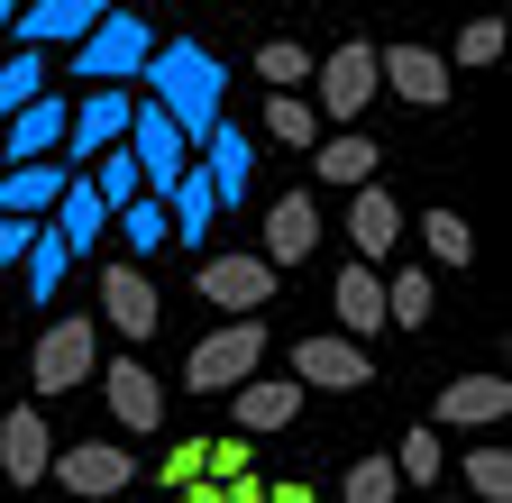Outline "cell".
Returning <instances> with one entry per match:
<instances>
[{
  "instance_id": "6da1fadb",
  "label": "cell",
  "mask_w": 512,
  "mask_h": 503,
  "mask_svg": "<svg viewBox=\"0 0 512 503\" xmlns=\"http://www.w3.org/2000/svg\"><path fill=\"white\" fill-rule=\"evenodd\" d=\"M220 55H202L192 37H156V55H147V74H138V92H147V110H165L174 119V138L202 156V138L220 129Z\"/></svg>"
},
{
  "instance_id": "7a4b0ae2",
  "label": "cell",
  "mask_w": 512,
  "mask_h": 503,
  "mask_svg": "<svg viewBox=\"0 0 512 503\" xmlns=\"http://www.w3.org/2000/svg\"><path fill=\"white\" fill-rule=\"evenodd\" d=\"M147 55H156V28L147 19H101L83 46H74V74L83 83H101V92H138V74H147Z\"/></svg>"
},
{
  "instance_id": "3957f363",
  "label": "cell",
  "mask_w": 512,
  "mask_h": 503,
  "mask_svg": "<svg viewBox=\"0 0 512 503\" xmlns=\"http://www.w3.org/2000/svg\"><path fill=\"white\" fill-rule=\"evenodd\" d=\"M302 101H311V119H339V129H348V119L375 101V46L348 37V46H330V55H311V92H302Z\"/></svg>"
},
{
  "instance_id": "277c9868",
  "label": "cell",
  "mask_w": 512,
  "mask_h": 503,
  "mask_svg": "<svg viewBox=\"0 0 512 503\" xmlns=\"http://www.w3.org/2000/svg\"><path fill=\"white\" fill-rule=\"evenodd\" d=\"M266 366V321H229V330H211V339H192V385L202 394H238L247 375Z\"/></svg>"
},
{
  "instance_id": "5b68a950",
  "label": "cell",
  "mask_w": 512,
  "mask_h": 503,
  "mask_svg": "<svg viewBox=\"0 0 512 503\" xmlns=\"http://www.w3.org/2000/svg\"><path fill=\"white\" fill-rule=\"evenodd\" d=\"M128 165H138V193L147 202H165L174 183H183V165H192V147L174 138V119L147 110V101H138V119H128Z\"/></svg>"
},
{
  "instance_id": "8992f818",
  "label": "cell",
  "mask_w": 512,
  "mask_h": 503,
  "mask_svg": "<svg viewBox=\"0 0 512 503\" xmlns=\"http://www.w3.org/2000/svg\"><path fill=\"white\" fill-rule=\"evenodd\" d=\"M28 375H37V394H74L83 375H101V339H92V321H55V330L37 339Z\"/></svg>"
},
{
  "instance_id": "52a82bcc",
  "label": "cell",
  "mask_w": 512,
  "mask_h": 503,
  "mask_svg": "<svg viewBox=\"0 0 512 503\" xmlns=\"http://www.w3.org/2000/svg\"><path fill=\"white\" fill-rule=\"evenodd\" d=\"M202 302H211V311H238V321H256V311L275 302V266L247 257V247H238V257H202Z\"/></svg>"
},
{
  "instance_id": "ba28073f",
  "label": "cell",
  "mask_w": 512,
  "mask_h": 503,
  "mask_svg": "<svg viewBox=\"0 0 512 503\" xmlns=\"http://www.w3.org/2000/svg\"><path fill=\"white\" fill-rule=\"evenodd\" d=\"M101 19H110V0H19V19H10V28H19L28 55H46V46H83Z\"/></svg>"
},
{
  "instance_id": "9c48e42d",
  "label": "cell",
  "mask_w": 512,
  "mask_h": 503,
  "mask_svg": "<svg viewBox=\"0 0 512 503\" xmlns=\"http://www.w3.org/2000/svg\"><path fill=\"white\" fill-rule=\"evenodd\" d=\"M375 92H403L412 110L448 101V55L439 46H375Z\"/></svg>"
},
{
  "instance_id": "30bf717a",
  "label": "cell",
  "mask_w": 512,
  "mask_h": 503,
  "mask_svg": "<svg viewBox=\"0 0 512 503\" xmlns=\"http://www.w3.org/2000/svg\"><path fill=\"white\" fill-rule=\"evenodd\" d=\"M293 385H302V394H311V385H320V394H357V385H375V366H366L357 339L330 330V339H302V348H293Z\"/></svg>"
},
{
  "instance_id": "8fae6325",
  "label": "cell",
  "mask_w": 512,
  "mask_h": 503,
  "mask_svg": "<svg viewBox=\"0 0 512 503\" xmlns=\"http://www.w3.org/2000/svg\"><path fill=\"white\" fill-rule=\"evenodd\" d=\"M46 476L64 485V503H110V494L128 485V449H110V439H83V449H64Z\"/></svg>"
},
{
  "instance_id": "7c38bea8",
  "label": "cell",
  "mask_w": 512,
  "mask_h": 503,
  "mask_svg": "<svg viewBox=\"0 0 512 503\" xmlns=\"http://www.w3.org/2000/svg\"><path fill=\"white\" fill-rule=\"evenodd\" d=\"M128 119H138V92H92V101L64 110V147L92 165V156H110V147L128 138Z\"/></svg>"
},
{
  "instance_id": "4fadbf2b",
  "label": "cell",
  "mask_w": 512,
  "mask_h": 503,
  "mask_svg": "<svg viewBox=\"0 0 512 503\" xmlns=\"http://www.w3.org/2000/svg\"><path fill=\"white\" fill-rule=\"evenodd\" d=\"M101 394H110V421L128 430V439H147L156 421H165V385L138 366V357H119V366H101Z\"/></svg>"
},
{
  "instance_id": "5bb4252c",
  "label": "cell",
  "mask_w": 512,
  "mask_h": 503,
  "mask_svg": "<svg viewBox=\"0 0 512 503\" xmlns=\"http://www.w3.org/2000/svg\"><path fill=\"white\" fill-rule=\"evenodd\" d=\"M192 165H202L211 202L229 211V202H247V183H256V138H247V129H229V119H220V129L202 138V156H192Z\"/></svg>"
},
{
  "instance_id": "9a60e30c",
  "label": "cell",
  "mask_w": 512,
  "mask_h": 503,
  "mask_svg": "<svg viewBox=\"0 0 512 503\" xmlns=\"http://www.w3.org/2000/svg\"><path fill=\"white\" fill-rule=\"evenodd\" d=\"M46 467H55V439H46V412H37V403L0 412V476H10V485H46Z\"/></svg>"
},
{
  "instance_id": "2e32d148",
  "label": "cell",
  "mask_w": 512,
  "mask_h": 503,
  "mask_svg": "<svg viewBox=\"0 0 512 503\" xmlns=\"http://www.w3.org/2000/svg\"><path fill=\"white\" fill-rule=\"evenodd\" d=\"M101 321L119 330V339H156V284H147V266H110L101 275Z\"/></svg>"
},
{
  "instance_id": "e0dca14e",
  "label": "cell",
  "mask_w": 512,
  "mask_h": 503,
  "mask_svg": "<svg viewBox=\"0 0 512 503\" xmlns=\"http://www.w3.org/2000/svg\"><path fill=\"white\" fill-rule=\"evenodd\" d=\"M64 147V101L55 92H37L19 119H0V165H46Z\"/></svg>"
},
{
  "instance_id": "ac0fdd59",
  "label": "cell",
  "mask_w": 512,
  "mask_h": 503,
  "mask_svg": "<svg viewBox=\"0 0 512 503\" xmlns=\"http://www.w3.org/2000/svg\"><path fill=\"white\" fill-rule=\"evenodd\" d=\"M503 412H512L503 375H458V385H439V421L448 430H503Z\"/></svg>"
},
{
  "instance_id": "d6986e66",
  "label": "cell",
  "mask_w": 512,
  "mask_h": 503,
  "mask_svg": "<svg viewBox=\"0 0 512 503\" xmlns=\"http://www.w3.org/2000/svg\"><path fill=\"white\" fill-rule=\"evenodd\" d=\"M348 247L375 266V257H394L403 247V211H394V193L384 183H366V193H348Z\"/></svg>"
},
{
  "instance_id": "ffe728a7",
  "label": "cell",
  "mask_w": 512,
  "mask_h": 503,
  "mask_svg": "<svg viewBox=\"0 0 512 503\" xmlns=\"http://www.w3.org/2000/svg\"><path fill=\"white\" fill-rule=\"evenodd\" d=\"M375 138H357V129H320V147H311V174L320 183H339V193H366L375 183Z\"/></svg>"
},
{
  "instance_id": "44dd1931",
  "label": "cell",
  "mask_w": 512,
  "mask_h": 503,
  "mask_svg": "<svg viewBox=\"0 0 512 503\" xmlns=\"http://www.w3.org/2000/svg\"><path fill=\"white\" fill-rule=\"evenodd\" d=\"M320 247V211H311V193H284L275 211H266V266L284 275V266H302Z\"/></svg>"
},
{
  "instance_id": "7402d4cb",
  "label": "cell",
  "mask_w": 512,
  "mask_h": 503,
  "mask_svg": "<svg viewBox=\"0 0 512 503\" xmlns=\"http://www.w3.org/2000/svg\"><path fill=\"white\" fill-rule=\"evenodd\" d=\"M330 302H339V339H375L384 330V275L375 266H339V284H330Z\"/></svg>"
},
{
  "instance_id": "603a6c76",
  "label": "cell",
  "mask_w": 512,
  "mask_h": 503,
  "mask_svg": "<svg viewBox=\"0 0 512 503\" xmlns=\"http://www.w3.org/2000/svg\"><path fill=\"white\" fill-rule=\"evenodd\" d=\"M46 238L74 257V247H92V238H110V211H101V193L83 174H64V193H55V220H46Z\"/></svg>"
},
{
  "instance_id": "cb8c5ba5",
  "label": "cell",
  "mask_w": 512,
  "mask_h": 503,
  "mask_svg": "<svg viewBox=\"0 0 512 503\" xmlns=\"http://www.w3.org/2000/svg\"><path fill=\"white\" fill-rule=\"evenodd\" d=\"M293 412H302V385H293V375H247V385H238V439L284 430Z\"/></svg>"
},
{
  "instance_id": "d4e9b609",
  "label": "cell",
  "mask_w": 512,
  "mask_h": 503,
  "mask_svg": "<svg viewBox=\"0 0 512 503\" xmlns=\"http://www.w3.org/2000/svg\"><path fill=\"white\" fill-rule=\"evenodd\" d=\"M64 193V165H0V220H37Z\"/></svg>"
},
{
  "instance_id": "484cf974",
  "label": "cell",
  "mask_w": 512,
  "mask_h": 503,
  "mask_svg": "<svg viewBox=\"0 0 512 503\" xmlns=\"http://www.w3.org/2000/svg\"><path fill=\"white\" fill-rule=\"evenodd\" d=\"M211 220H220V202H211V183H202V165H183V183L165 193V229L202 247V238H211Z\"/></svg>"
},
{
  "instance_id": "4316f807",
  "label": "cell",
  "mask_w": 512,
  "mask_h": 503,
  "mask_svg": "<svg viewBox=\"0 0 512 503\" xmlns=\"http://www.w3.org/2000/svg\"><path fill=\"white\" fill-rule=\"evenodd\" d=\"M37 92H46V55L10 46V55H0V119H19V110H28Z\"/></svg>"
},
{
  "instance_id": "83f0119b",
  "label": "cell",
  "mask_w": 512,
  "mask_h": 503,
  "mask_svg": "<svg viewBox=\"0 0 512 503\" xmlns=\"http://www.w3.org/2000/svg\"><path fill=\"white\" fill-rule=\"evenodd\" d=\"M430 311H439V293H430V275H421V266H412V275H384V321L430 330Z\"/></svg>"
},
{
  "instance_id": "f1b7e54d",
  "label": "cell",
  "mask_w": 512,
  "mask_h": 503,
  "mask_svg": "<svg viewBox=\"0 0 512 503\" xmlns=\"http://www.w3.org/2000/svg\"><path fill=\"white\" fill-rule=\"evenodd\" d=\"M421 247H430V266H467L476 257V229L458 211H421Z\"/></svg>"
},
{
  "instance_id": "f546056e",
  "label": "cell",
  "mask_w": 512,
  "mask_h": 503,
  "mask_svg": "<svg viewBox=\"0 0 512 503\" xmlns=\"http://www.w3.org/2000/svg\"><path fill=\"white\" fill-rule=\"evenodd\" d=\"M266 129H275V147H320V119L302 92H266Z\"/></svg>"
},
{
  "instance_id": "4dcf8cb0",
  "label": "cell",
  "mask_w": 512,
  "mask_h": 503,
  "mask_svg": "<svg viewBox=\"0 0 512 503\" xmlns=\"http://www.w3.org/2000/svg\"><path fill=\"white\" fill-rule=\"evenodd\" d=\"M394 494H403L394 458H348V476H339V503H394Z\"/></svg>"
},
{
  "instance_id": "1f68e13d",
  "label": "cell",
  "mask_w": 512,
  "mask_h": 503,
  "mask_svg": "<svg viewBox=\"0 0 512 503\" xmlns=\"http://www.w3.org/2000/svg\"><path fill=\"white\" fill-rule=\"evenodd\" d=\"M439 467H448L439 430H430V421H421V430H403V449H394V476H403V485H439Z\"/></svg>"
},
{
  "instance_id": "d6a6232c",
  "label": "cell",
  "mask_w": 512,
  "mask_h": 503,
  "mask_svg": "<svg viewBox=\"0 0 512 503\" xmlns=\"http://www.w3.org/2000/svg\"><path fill=\"white\" fill-rule=\"evenodd\" d=\"M467 503H512V458L494 449V439L467 449Z\"/></svg>"
},
{
  "instance_id": "836d02e7",
  "label": "cell",
  "mask_w": 512,
  "mask_h": 503,
  "mask_svg": "<svg viewBox=\"0 0 512 503\" xmlns=\"http://www.w3.org/2000/svg\"><path fill=\"white\" fill-rule=\"evenodd\" d=\"M256 74H266V92H302L311 83V55L293 37H266V46H256Z\"/></svg>"
},
{
  "instance_id": "e575fe53",
  "label": "cell",
  "mask_w": 512,
  "mask_h": 503,
  "mask_svg": "<svg viewBox=\"0 0 512 503\" xmlns=\"http://www.w3.org/2000/svg\"><path fill=\"white\" fill-rule=\"evenodd\" d=\"M119 238H128V257H156V247L174 238V229H165V202H128V211H119Z\"/></svg>"
},
{
  "instance_id": "d590c367",
  "label": "cell",
  "mask_w": 512,
  "mask_h": 503,
  "mask_svg": "<svg viewBox=\"0 0 512 503\" xmlns=\"http://www.w3.org/2000/svg\"><path fill=\"white\" fill-rule=\"evenodd\" d=\"M19 266H28V293H37V302H55V284H64V266H74V257H64V247H55L46 229H37V238H28V257H19Z\"/></svg>"
},
{
  "instance_id": "8d00e7d4",
  "label": "cell",
  "mask_w": 512,
  "mask_h": 503,
  "mask_svg": "<svg viewBox=\"0 0 512 503\" xmlns=\"http://www.w3.org/2000/svg\"><path fill=\"white\" fill-rule=\"evenodd\" d=\"M494 55H503V19H467L458 46H448V74H458V65H494Z\"/></svg>"
},
{
  "instance_id": "74e56055",
  "label": "cell",
  "mask_w": 512,
  "mask_h": 503,
  "mask_svg": "<svg viewBox=\"0 0 512 503\" xmlns=\"http://www.w3.org/2000/svg\"><path fill=\"white\" fill-rule=\"evenodd\" d=\"M165 485L183 494V485H202V439H183V449H165Z\"/></svg>"
},
{
  "instance_id": "f35d334b",
  "label": "cell",
  "mask_w": 512,
  "mask_h": 503,
  "mask_svg": "<svg viewBox=\"0 0 512 503\" xmlns=\"http://www.w3.org/2000/svg\"><path fill=\"white\" fill-rule=\"evenodd\" d=\"M28 238H37V220H0V266H19Z\"/></svg>"
},
{
  "instance_id": "ab89813d",
  "label": "cell",
  "mask_w": 512,
  "mask_h": 503,
  "mask_svg": "<svg viewBox=\"0 0 512 503\" xmlns=\"http://www.w3.org/2000/svg\"><path fill=\"white\" fill-rule=\"evenodd\" d=\"M275 503H320V494L311 485H275Z\"/></svg>"
},
{
  "instance_id": "60d3db41",
  "label": "cell",
  "mask_w": 512,
  "mask_h": 503,
  "mask_svg": "<svg viewBox=\"0 0 512 503\" xmlns=\"http://www.w3.org/2000/svg\"><path fill=\"white\" fill-rule=\"evenodd\" d=\"M183 503H220V485H183Z\"/></svg>"
},
{
  "instance_id": "b9f144b4",
  "label": "cell",
  "mask_w": 512,
  "mask_h": 503,
  "mask_svg": "<svg viewBox=\"0 0 512 503\" xmlns=\"http://www.w3.org/2000/svg\"><path fill=\"white\" fill-rule=\"evenodd\" d=\"M10 19H19V0H0V37H10Z\"/></svg>"
},
{
  "instance_id": "7bdbcfd3",
  "label": "cell",
  "mask_w": 512,
  "mask_h": 503,
  "mask_svg": "<svg viewBox=\"0 0 512 503\" xmlns=\"http://www.w3.org/2000/svg\"><path fill=\"white\" fill-rule=\"evenodd\" d=\"M458 503H467V494H458Z\"/></svg>"
}]
</instances>
